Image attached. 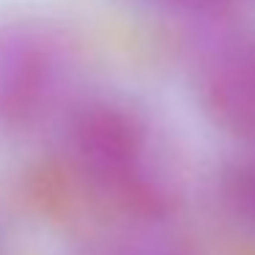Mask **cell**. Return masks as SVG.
I'll return each mask as SVG.
<instances>
[{"instance_id": "cell-5", "label": "cell", "mask_w": 255, "mask_h": 255, "mask_svg": "<svg viewBox=\"0 0 255 255\" xmlns=\"http://www.w3.org/2000/svg\"><path fill=\"white\" fill-rule=\"evenodd\" d=\"M113 255H148V253H134L132 250V253H113Z\"/></svg>"}, {"instance_id": "cell-4", "label": "cell", "mask_w": 255, "mask_h": 255, "mask_svg": "<svg viewBox=\"0 0 255 255\" xmlns=\"http://www.w3.org/2000/svg\"><path fill=\"white\" fill-rule=\"evenodd\" d=\"M225 203L239 220L255 225V156L236 162L222 178Z\"/></svg>"}, {"instance_id": "cell-1", "label": "cell", "mask_w": 255, "mask_h": 255, "mask_svg": "<svg viewBox=\"0 0 255 255\" xmlns=\"http://www.w3.org/2000/svg\"><path fill=\"white\" fill-rule=\"evenodd\" d=\"M69 151L77 170L116 200L151 209L162 203L151 176L148 132L134 113L110 102H94L74 113Z\"/></svg>"}, {"instance_id": "cell-6", "label": "cell", "mask_w": 255, "mask_h": 255, "mask_svg": "<svg viewBox=\"0 0 255 255\" xmlns=\"http://www.w3.org/2000/svg\"><path fill=\"white\" fill-rule=\"evenodd\" d=\"M198 3H214V0H198Z\"/></svg>"}, {"instance_id": "cell-2", "label": "cell", "mask_w": 255, "mask_h": 255, "mask_svg": "<svg viewBox=\"0 0 255 255\" xmlns=\"http://www.w3.org/2000/svg\"><path fill=\"white\" fill-rule=\"evenodd\" d=\"M69 58L52 30L30 22L0 28V129H25L55 107Z\"/></svg>"}, {"instance_id": "cell-3", "label": "cell", "mask_w": 255, "mask_h": 255, "mask_svg": "<svg viewBox=\"0 0 255 255\" xmlns=\"http://www.w3.org/2000/svg\"><path fill=\"white\" fill-rule=\"evenodd\" d=\"M203 99L222 129L255 143V41L231 47L211 63Z\"/></svg>"}]
</instances>
